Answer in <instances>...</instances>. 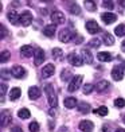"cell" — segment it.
<instances>
[{
    "label": "cell",
    "instance_id": "cell-19",
    "mask_svg": "<svg viewBox=\"0 0 125 132\" xmlns=\"http://www.w3.org/2000/svg\"><path fill=\"white\" fill-rule=\"evenodd\" d=\"M20 94H22V92H20L19 88H12L10 90V100L15 101V100H17V98L20 97Z\"/></svg>",
    "mask_w": 125,
    "mask_h": 132
},
{
    "label": "cell",
    "instance_id": "cell-6",
    "mask_svg": "<svg viewBox=\"0 0 125 132\" xmlns=\"http://www.w3.org/2000/svg\"><path fill=\"white\" fill-rule=\"evenodd\" d=\"M86 30L89 32H90L92 35L93 34H97V32H101V27L97 24L96 20H89L86 22Z\"/></svg>",
    "mask_w": 125,
    "mask_h": 132
},
{
    "label": "cell",
    "instance_id": "cell-39",
    "mask_svg": "<svg viewBox=\"0 0 125 132\" xmlns=\"http://www.w3.org/2000/svg\"><path fill=\"white\" fill-rule=\"evenodd\" d=\"M5 89H7V85L3 82L2 84V103H4V94H5Z\"/></svg>",
    "mask_w": 125,
    "mask_h": 132
},
{
    "label": "cell",
    "instance_id": "cell-9",
    "mask_svg": "<svg viewBox=\"0 0 125 132\" xmlns=\"http://www.w3.org/2000/svg\"><path fill=\"white\" fill-rule=\"evenodd\" d=\"M69 62L73 66H81L83 63V59H82V57L77 55L75 53H70L69 54Z\"/></svg>",
    "mask_w": 125,
    "mask_h": 132
},
{
    "label": "cell",
    "instance_id": "cell-29",
    "mask_svg": "<svg viewBox=\"0 0 125 132\" xmlns=\"http://www.w3.org/2000/svg\"><path fill=\"white\" fill-rule=\"evenodd\" d=\"M70 12L71 15H79L81 14V8H79V5L78 4H71V7H70Z\"/></svg>",
    "mask_w": 125,
    "mask_h": 132
},
{
    "label": "cell",
    "instance_id": "cell-38",
    "mask_svg": "<svg viewBox=\"0 0 125 132\" xmlns=\"http://www.w3.org/2000/svg\"><path fill=\"white\" fill-rule=\"evenodd\" d=\"M93 85H92V84H86V85L85 86H83V89H82V90H83V93H85V94H89V93H90L92 90H93Z\"/></svg>",
    "mask_w": 125,
    "mask_h": 132
},
{
    "label": "cell",
    "instance_id": "cell-3",
    "mask_svg": "<svg viewBox=\"0 0 125 132\" xmlns=\"http://www.w3.org/2000/svg\"><path fill=\"white\" fill-rule=\"evenodd\" d=\"M73 38V32H71L70 28H63L59 31V40L63 42V43H67Z\"/></svg>",
    "mask_w": 125,
    "mask_h": 132
},
{
    "label": "cell",
    "instance_id": "cell-37",
    "mask_svg": "<svg viewBox=\"0 0 125 132\" xmlns=\"http://www.w3.org/2000/svg\"><path fill=\"white\" fill-rule=\"evenodd\" d=\"M10 57H11V53H10V51H3V53H2V59H0V61H2V63H4L5 61H8Z\"/></svg>",
    "mask_w": 125,
    "mask_h": 132
},
{
    "label": "cell",
    "instance_id": "cell-33",
    "mask_svg": "<svg viewBox=\"0 0 125 132\" xmlns=\"http://www.w3.org/2000/svg\"><path fill=\"white\" fill-rule=\"evenodd\" d=\"M102 5L108 10H113L114 8V4H113L112 0H102Z\"/></svg>",
    "mask_w": 125,
    "mask_h": 132
},
{
    "label": "cell",
    "instance_id": "cell-1",
    "mask_svg": "<svg viewBox=\"0 0 125 132\" xmlns=\"http://www.w3.org/2000/svg\"><path fill=\"white\" fill-rule=\"evenodd\" d=\"M44 92L47 94V100H49V104L52 108H57L58 105V98H57V94L54 92V88H52L51 84H46L44 85Z\"/></svg>",
    "mask_w": 125,
    "mask_h": 132
},
{
    "label": "cell",
    "instance_id": "cell-45",
    "mask_svg": "<svg viewBox=\"0 0 125 132\" xmlns=\"http://www.w3.org/2000/svg\"><path fill=\"white\" fill-rule=\"evenodd\" d=\"M116 132H125V129H122V128H117Z\"/></svg>",
    "mask_w": 125,
    "mask_h": 132
},
{
    "label": "cell",
    "instance_id": "cell-30",
    "mask_svg": "<svg viewBox=\"0 0 125 132\" xmlns=\"http://www.w3.org/2000/svg\"><path fill=\"white\" fill-rule=\"evenodd\" d=\"M11 121V116L10 113L5 116V111H2V125H5V124H10Z\"/></svg>",
    "mask_w": 125,
    "mask_h": 132
},
{
    "label": "cell",
    "instance_id": "cell-43",
    "mask_svg": "<svg viewBox=\"0 0 125 132\" xmlns=\"http://www.w3.org/2000/svg\"><path fill=\"white\" fill-rule=\"evenodd\" d=\"M118 4H121V7H125V0H118Z\"/></svg>",
    "mask_w": 125,
    "mask_h": 132
},
{
    "label": "cell",
    "instance_id": "cell-12",
    "mask_svg": "<svg viewBox=\"0 0 125 132\" xmlns=\"http://www.w3.org/2000/svg\"><path fill=\"white\" fill-rule=\"evenodd\" d=\"M101 19H102V22L105 23V24H112L113 22H116L117 16L114 14H112V12H104L102 15H101Z\"/></svg>",
    "mask_w": 125,
    "mask_h": 132
},
{
    "label": "cell",
    "instance_id": "cell-18",
    "mask_svg": "<svg viewBox=\"0 0 125 132\" xmlns=\"http://www.w3.org/2000/svg\"><path fill=\"white\" fill-rule=\"evenodd\" d=\"M97 58H98V61L101 62H110L112 61V55L109 53H106V51H101L97 54Z\"/></svg>",
    "mask_w": 125,
    "mask_h": 132
},
{
    "label": "cell",
    "instance_id": "cell-17",
    "mask_svg": "<svg viewBox=\"0 0 125 132\" xmlns=\"http://www.w3.org/2000/svg\"><path fill=\"white\" fill-rule=\"evenodd\" d=\"M82 59H83V62L87 63V65L93 63V55H92V53L89 51L87 49H83L82 50Z\"/></svg>",
    "mask_w": 125,
    "mask_h": 132
},
{
    "label": "cell",
    "instance_id": "cell-27",
    "mask_svg": "<svg viewBox=\"0 0 125 132\" xmlns=\"http://www.w3.org/2000/svg\"><path fill=\"white\" fill-rule=\"evenodd\" d=\"M17 116H19L20 119H28L30 116H31V113H30V111L27 109V108H22V109L17 112Z\"/></svg>",
    "mask_w": 125,
    "mask_h": 132
},
{
    "label": "cell",
    "instance_id": "cell-22",
    "mask_svg": "<svg viewBox=\"0 0 125 132\" xmlns=\"http://www.w3.org/2000/svg\"><path fill=\"white\" fill-rule=\"evenodd\" d=\"M102 42H104L105 45H108V46H112V45H114V38H113L110 34L105 32L104 34V38H102Z\"/></svg>",
    "mask_w": 125,
    "mask_h": 132
},
{
    "label": "cell",
    "instance_id": "cell-16",
    "mask_svg": "<svg viewBox=\"0 0 125 132\" xmlns=\"http://www.w3.org/2000/svg\"><path fill=\"white\" fill-rule=\"evenodd\" d=\"M7 18H8V20L12 23V24H17V23L20 22V16L17 15L16 11H10V12L7 14Z\"/></svg>",
    "mask_w": 125,
    "mask_h": 132
},
{
    "label": "cell",
    "instance_id": "cell-15",
    "mask_svg": "<svg viewBox=\"0 0 125 132\" xmlns=\"http://www.w3.org/2000/svg\"><path fill=\"white\" fill-rule=\"evenodd\" d=\"M20 53H22V57H24V58H30L32 54H35V51L32 50V47L28 46V45L22 46L20 47Z\"/></svg>",
    "mask_w": 125,
    "mask_h": 132
},
{
    "label": "cell",
    "instance_id": "cell-32",
    "mask_svg": "<svg viewBox=\"0 0 125 132\" xmlns=\"http://www.w3.org/2000/svg\"><path fill=\"white\" fill-rule=\"evenodd\" d=\"M63 55V51L61 49H58V47H55V49H52V57H54L55 59H61Z\"/></svg>",
    "mask_w": 125,
    "mask_h": 132
},
{
    "label": "cell",
    "instance_id": "cell-47",
    "mask_svg": "<svg viewBox=\"0 0 125 132\" xmlns=\"http://www.w3.org/2000/svg\"><path fill=\"white\" fill-rule=\"evenodd\" d=\"M40 2H44V3H50V2H52V0H40Z\"/></svg>",
    "mask_w": 125,
    "mask_h": 132
},
{
    "label": "cell",
    "instance_id": "cell-13",
    "mask_svg": "<svg viewBox=\"0 0 125 132\" xmlns=\"http://www.w3.org/2000/svg\"><path fill=\"white\" fill-rule=\"evenodd\" d=\"M55 71V66L52 63H47L43 69H42V73H43V77L44 78H49V77H51L52 74H54Z\"/></svg>",
    "mask_w": 125,
    "mask_h": 132
},
{
    "label": "cell",
    "instance_id": "cell-20",
    "mask_svg": "<svg viewBox=\"0 0 125 132\" xmlns=\"http://www.w3.org/2000/svg\"><path fill=\"white\" fill-rule=\"evenodd\" d=\"M43 34L46 35V37H52V35L55 34V24H49V26H46L43 28Z\"/></svg>",
    "mask_w": 125,
    "mask_h": 132
},
{
    "label": "cell",
    "instance_id": "cell-11",
    "mask_svg": "<svg viewBox=\"0 0 125 132\" xmlns=\"http://www.w3.org/2000/svg\"><path fill=\"white\" fill-rule=\"evenodd\" d=\"M112 77H113V80H116V81H121L122 77H124V69L120 68V66H114L112 70Z\"/></svg>",
    "mask_w": 125,
    "mask_h": 132
},
{
    "label": "cell",
    "instance_id": "cell-42",
    "mask_svg": "<svg viewBox=\"0 0 125 132\" xmlns=\"http://www.w3.org/2000/svg\"><path fill=\"white\" fill-rule=\"evenodd\" d=\"M50 115H51V116H57V111H55V108H52V109L50 111Z\"/></svg>",
    "mask_w": 125,
    "mask_h": 132
},
{
    "label": "cell",
    "instance_id": "cell-21",
    "mask_svg": "<svg viewBox=\"0 0 125 132\" xmlns=\"http://www.w3.org/2000/svg\"><path fill=\"white\" fill-rule=\"evenodd\" d=\"M65 106L69 108V109L77 106V98H74V97H66V98H65Z\"/></svg>",
    "mask_w": 125,
    "mask_h": 132
},
{
    "label": "cell",
    "instance_id": "cell-24",
    "mask_svg": "<svg viewBox=\"0 0 125 132\" xmlns=\"http://www.w3.org/2000/svg\"><path fill=\"white\" fill-rule=\"evenodd\" d=\"M97 90L98 92H104V90H106V89L109 88V82L108 81H105V80H102V81H100L98 84H97Z\"/></svg>",
    "mask_w": 125,
    "mask_h": 132
},
{
    "label": "cell",
    "instance_id": "cell-31",
    "mask_svg": "<svg viewBox=\"0 0 125 132\" xmlns=\"http://www.w3.org/2000/svg\"><path fill=\"white\" fill-rule=\"evenodd\" d=\"M93 112L97 113V115H100V116H106V115H108V108H106V106H100L98 109L93 111Z\"/></svg>",
    "mask_w": 125,
    "mask_h": 132
},
{
    "label": "cell",
    "instance_id": "cell-8",
    "mask_svg": "<svg viewBox=\"0 0 125 132\" xmlns=\"http://www.w3.org/2000/svg\"><path fill=\"white\" fill-rule=\"evenodd\" d=\"M93 128H94V124L90 120H82L79 123V129L82 132H93Z\"/></svg>",
    "mask_w": 125,
    "mask_h": 132
},
{
    "label": "cell",
    "instance_id": "cell-26",
    "mask_svg": "<svg viewBox=\"0 0 125 132\" xmlns=\"http://www.w3.org/2000/svg\"><path fill=\"white\" fill-rule=\"evenodd\" d=\"M61 80H63V81L71 80V70L70 69H63V71L61 73Z\"/></svg>",
    "mask_w": 125,
    "mask_h": 132
},
{
    "label": "cell",
    "instance_id": "cell-48",
    "mask_svg": "<svg viewBox=\"0 0 125 132\" xmlns=\"http://www.w3.org/2000/svg\"><path fill=\"white\" fill-rule=\"evenodd\" d=\"M122 69H125V61L122 62Z\"/></svg>",
    "mask_w": 125,
    "mask_h": 132
},
{
    "label": "cell",
    "instance_id": "cell-34",
    "mask_svg": "<svg viewBox=\"0 0 125 132\" xmlns=\"http://www.w3.org/2000/svg\"><path fill=\"white\" fill-rule=\"evenodd\" d=\"M100 45H101V40H100V39H97V38H93L90 42H89V46L93 47V49H94V47H98Z\"/></svg>",
    "mask_w": 125,
    "mask_h": 132
},
{
    "label": "cell",
    "instance_id": "cell-41",
    "mask_svg": "<svg viewBox=\"0 0 125 132\" xmlns=\"http://www.w3.org/2000/svg\"><path fill=\"white\" fill-rule=\"evenodd\" d=\"M11 132H23L20 127H14L12 129H11Z\"/></svg>",
    "mask_w": 125,
    "mask_h": 132
},
{
    "label": "cell",
    "instance_id": "cell-35",
    "mask_svg": "<svg viewBox=\"0 0 125 132\" xmlns=\"http://www.w3.org/2000/svg\"><path fill=\"white\" fill-rule=\"evenodd\" d=\"M30 131L31 132H38L39 131V123H37V121H32L31 124H30Z\"/></svg>",
    "mask_w": 125,
    "mask_h": 132
},
{
    "label": "cell",
    "instance_id": "cell-25",
    "mask_svg": "<svg viewBox=\"0 0 125 132\" xmlns=\"http://www.w3.org/2000/svg\"><path fill=\"white\" fill-rule=\"evenodd\" d=\"M85 8L87 11H90V12H93V11L97 10V5L94 2H92V0H85Z\"/></svg>",
    "mask_w": 125,
    "mask_h": 132
},
{
    "label": "cell",
    "instance_id": "cell-14",
    "mask_svg": "<svg viewBox=\"0 0 125 132\" xmlns=\"http://www.w3.org/2000/svg\"><path fill=\"white\" fill-rule=\"evenodd\" d=\"M40 94H42V92H40V89H39L38 86H31V88L28 89V97L31 98V100L39 98Z\"/></svg>",
    "mask_w": 125,
    "mask_h": 132
},
{
    "label": "cell",
    "instance_id": "cell-4",
    "mask_svg": "<svg viewBox=\"0 0 125 132\" xmlns=\"http://www.w3.org/2000/svg\"><path fill=\"white\" fill-rule=\"evenodd\" d=\"M11 74H12V77H15V78H23V77L26 76V69L23 68V66L15 65L14 68L11 69Z\"/></svg>",
    "mask_w": 125,
    "mask_h": 132
},
{
    "label": "cell",
    "instance_id": "cell-5",
    "mask_svg": "<svg viewBox=\"0 0 125 132\" xmlns=\"http://www.w3.org/2000/svg\"><path fill=\"white\" fill-rule=\"evenodd\" d=\"M51 22L52 24H63L65 23V15L59 11H54L51 14Z\"/></svg>",
    "mask_w": 125,
    "mask_h": 132
},
{
    "label": "cell",
    "instance_id": "cell-46",
    "mask_svg": "<svg viewBox=\"0 0 125 132\" xmlns=\"http://www.w3.org/2000/svg\"><path fill=\"white\" fill-rule=\"evenodd\" d=\"M121 46H122V51H125V40L122 42V45H121Z\"/></svg>",
    "mask_w": 125,
    "mask_h": 132
},
{
    "label": "cell",
    "instance_id": "cell-23",
    "mask_svg": "<svg viewBox=\"0 0 125 132\" xmlns=\"http://www.w3.org/2000/svg\"><path fill=\"white\" fill-rule=\"evenodd\" d=\"M78 111L81 112V113H89L90 112V105H89L87 103H79L78 104Z\"/></svg>",
    "mask_w": 125,
    "mask_h": 132
},
{
    "label": "cell",
    "instance_id": "cell-7",
    "mask_svg": "<svg viewBox=\"0 0 125 132\" xmlns=\"http://www.w3.org/2000/svg\"><path fill=\"white\" fill-rule=\"evenodd\" d=\"M32 19H34V16L30 11H24V12L20 15V23L23 26H30L32 23Z\"/></svg>",
    "mask_w": 125,
    "mask_h": 132
},
{
    "label": "cell",
    "instance_id": "cell-36",
    "mask_svg": "<svg viewBox=\"0 0 125 132\" xmlns=\"http://www.w3.org/2000/svg\"><path fill=\"white\" fill-rule=\"evenodd\" d=\"M114 106H117V108H124V106H125V100H124V98H116V100H114Z\"/></svg>",
    "mask_w": 125,
    "mask_h": 132
},
{
    "label": "cell",
    "instance_id": "cell-28",
    "mask_svg": "<svg viewBox=\"0 0 125 132\" xmlns=\"http://www.w3.org/2000/svg\"><path fill=\"white\" fill-rule=\"evenodd\" d=\"M114 34L117 35V37H124L125 35V24H118L114 28Z\"/></svg>",
    "mask_w": 125,
    "mask_h": 132
},
{
    "label": "cell",
    "instance_id": "cell-10",
    "mask_svg": "<svg viewBox=\"0 0 125 132\" xmlns=\"http://www.w3.org/2000/svg\"><path fill=\"white\" fill-rule=\"evenodd\" d=\"M34 57H35L34 63L37 65V66H39V65L43 63V61H44V51L42 50V49H37V50H35Z\"/></svg>",
    "mask_w": 125,
    "mask_h": 132
},
{
    "label": "cell",
    "instance_id": "cell-49",
    "mask_svg": "<svg viewBox=\"0 0 125 132\" xmlns=\"http://www.w3.org/2000/svg\"><path fill=\"white\" fill-rule=\"evenodd\" d=\"M124 123H125V116H124Z\"/></svg>",
    "mask_w": 125,
    "mask_h": 132
},
{
    "label": "cell",
    "instance_id": "cell-40",
    "mask_svg": "<svg viewBox=\"0 0 125 132\" xmlns=\"http://www.w3.org/2000/svg\"><path fill=\"white\" fill-rule=\"evenodd\" d=\"M0 32H2V38H5V37H7V30H5V27L2 24V26H0Z\"/></svg>",
    "mask_w": 125,
    "mask_h": 132
},
{
    "label": "cell",
    "instance_id": "cell-2",
    "mask_svg": "<svg viewBox=\"0 0 125 132\" xmlns=\"http://www.w3.org/2000/svg\"><path fill=\"white\" fill-rule=\"evenodd\" d=\"M82 84V76H75L69 84V92H77Z\"/></svg>",
    "mask_w": 125,
    "mask_h": 132
},
{
    "label": "cell",
    "instance_id": "cell-44",
    "mask_svg": "<svg viewBox=\"0 0 125 132\" xmlns=\"http://www.w3.org/2000/svg\"><path fill=\"white\" fill-rule=\"evenodd\" d=\"M59 132H69V129H67L66 127H62V128H61V131H59Z\"/></svg>",
    "mask_w": 125,
    "mask_h": 132
}]
</instances>
